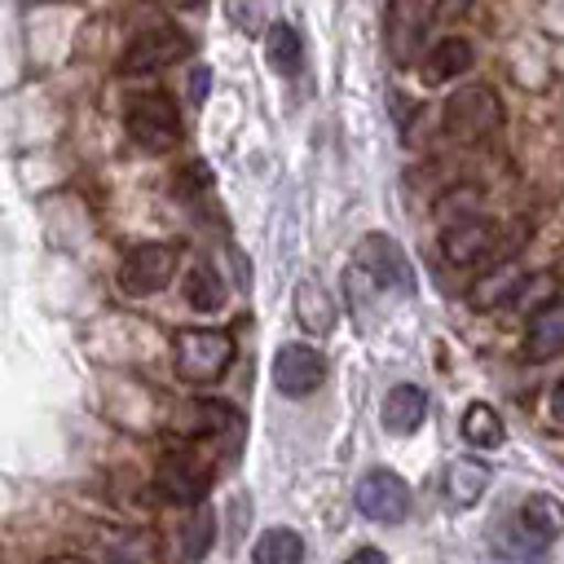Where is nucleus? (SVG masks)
Listing matches in <instances>:
<instances>
[{
	"label": "nucleus",
	"mask_w": 564,
	"mask_h": 564,
	"mask_svg": "<svg viewBox=\"0 0 564 564\" xmlns=\"http://www.w3.org/2000/svg\"><path fill=\"white\" fill-rule=\"evenodd\" d=\"M234 361V330L225 326H185L172 335V370L181 383H216Z\"/></svg>",
	"instance_id": "f257e3e1"
},
{
	"label": "nucleus",
	"mask_w": 564,
	"mask_h": 564,
	"mask_svg": "<svg viewBox=\"0 0 564 564\" xmlns=\"http://www.w3.org/2000/svg\"><path fill=\"white\" fill-rule=\"evenodd\" d=\"M123 128H128V141L145 154H167L176 141H181V115H176V101L159 88H145V93H132L123 101Z\"/></svg>",
	"instance_id": "f03ea898"
},
{
	"label": "nucleus",
	"mask_w": 564,
	"mask_h": 564,
	"mask_svg": "<svg viewBox=\"0 0 564 564\" xmlns=\"http://www.w3.org/2000/svg\"><path fill=\"white\" fill-rule=\"evenodd\" d=\"M445 137L458 141V145H476L485 137L498 132L502 123V101L489 84H463L458 93H449L445 101Z\"/></svg>",
	"instance_id": "7ed1b4c3"
},
{
	"label": "nucleus",
	"mask_w": 564,
	"mask_h": 564,
	"mask_svg": "<svg viewBox=\"0 0 564 564\" xmlns=\"http://www.w3.org/2000/svg\"><path fill=\"white\" fill-rule=\"evenodd\" d=\"M212 480H216V463L203 458L198 449L181 445V449H167L154 467V489L176 502V507H198L207 494H212Z\"/></svg>",
	"instance_id": "20e7f679"
},
{
	"label": "nucleus",
	"mask_w": 564,
	"mask_h": 564,
	"mask_svg": "<svg viewBox=\"0 0 564 564\" xmlns=\"http://www.w3.org/2000/svg\"><path fill=\"white\" fill-rule=\"evenodd\" d=\"M432 9H436L432 0H388L383 44H388V57L397 66H414L423 57V40H427V26L436 18Z\"/></svg>",
	"instance_id": "39448f33"
},
{
	"label": "nucleus",
	"mask_w": 564,
	"mask_h": 564,
	"mask_svg": "<svg viewBox=\"0 0 564 564\" xmlns=\"http://www.w3.org/2000/svg\"><path fill=\"white\" fill-rule=\"evenodd\" d=\"M352 269L361 278H370L375 286H383V291H401V295L414 291V269H410L401 242L388 238V234H366L352 251Z\"/></svg>",
	"instance_id": "423d86ee"
},
{
	"label": "nucleus",
	"mask_w": 564,
	"mask_h": 564,
	"mask_svg": "<svg viewBox=\"0 0 564 564\" xmlns=\"http://www.w3.org/2000/svg\"><path fill=\"white\" fill-rule=\"evenodd\" d=\"M176 273V247L167 242H137L119 260V291L123 295H159Z\"/></svg>",
	"instance_id": "0eeeda50"
},
{
	"label": "nucleus",
	"mask_w": 564,
	"mask_h": 564,
	"mask_svg": "<svg viewBox=\"0 0 564 564\" xmlns=\"http://www.w3.org/2000/svg\"><path fill=\"white\" fill-rule=\"evenodd\" d=\"M352 502H357L361 516H370V520H379V524H401V520L410 516V485H405L397 471L375 467V471H366V476L357 480Z\"/></svg>",
	"instance_id": "6e6552de"
},
{
	"label": "nucleus",
	"mask_w": 564,
	"mask_h": 564,
	"mask_svg": "<svg viewBox=\"0 0 564 564\" xmlns=\"http://www.w3.org/2000/svg\"><path fill=\"white\" fill-rule=\"evenodd\" d=\"M189 48H194V44H189V35H185L181 26H150V31H141V35L128 44L119 70H123V75H150V70L172 66V62L185 57Z\"/></svg>",
	"instance_id": "1a4fd4ad"
},
{
	"label": "nucleus",
	"mask_w": 564,
	"mask_h": 564,
	"mask_svg": "<svg viewBox=\"0 0 564 564\" xmlns=\"http://www.w3.org/2000/svg\"><path fill=\"white\" fill-rule=\"evenodd\" d=\"M326 379V357L313 348V344H282L273 352V388L282 397H308L317 392Z\"/></svg>",
	"instance_id": "9d476101"
},
{
	"label": "nucleus",
	"mask_w": 564,
	"mask_h": 564,
	"mask_svg": "<svg viewBox=\"0 0 564 564\" xmlns=\"http://www.w3.org/2000/svg\"><path fill=\"white\" fill-rule=\"evenodd\" d=\"M494 242H498V229L489 220H480V216H458L441 234V251H445L449 264H476V260H485L494 251Z\"/></svg>",
	"instance_id": "9b49d317"
},
{
	"label": "nucleus",
	"mask_w": 564,
	"mask_h": 564,
	"mask_svg": "<svg viewBox=\"0 0 564 564\" xmlns=\"http://www.w3.org/2000/svg\"><path fill=\"white\" fill-rule=\"evenodd\" d=\"M560 352H564V295L546 300L529 317V330H524V357L529 361H551Z\"/></svg>",
	"instance_id": "f8f14e48"
},
{
	"label": "nucleus",
	"mask_w": 564,
	"mask_h": 564,
	"mask_svg": "<svg viewBox=\"0 0 564 564\" xmlns=\"http://www.w3.org/2000/svg\"><path fill=\"white\" fill-rule=\"evenodd\" d=\"M471 62H476L471 44L458 40V35H449V40L432 44V48L419 57V75H423V84L436 88V84H449V79H458L463 70H471Z\"/></svg>",
	"instance_id": "ddd939ff"
},
{
	"label": "nucleus",
	"mask_w": 564,
	"mask_h": 564,
	"mask_svg": "<svg viewBox=\"0 0 564 564\" xmlns=\"http://www.w3.org/2000/svg\"><path fill=\"white\" fill-rule=\"evenodd\" d=\"M427 414V392L419 383H397L383 397V427L397 436H410Z\"/></svg>",
	"instance_id": "4468645a"
},
{
	"label": "nucleus",
	"mask_w": 564,
	"mask_h": 564,
	"mask_svg": "<svg viewBox=\"0 0 564 564\" xmlns=\"http://www.w3.org/2000/svg\"><path fill=\"white\" fill-rule=\"evenodd\" d=\"M516 520H520L542 546H551V542L564 533V502L551 498V494H529V498L516 507Z\"/></svg>",
	"instance_id": "2eb2a0df"
},
{
	"label": "nucleus",
	"mask_w": 564,
	"mask_h": 564,
	"mask_svg": "<svg viewBox=\"0 0 564 564\" xmlns=\"http://www.w3.org/2000/svg\"><path fill=\"white\" fill-rule=\"evenodd\" d=\"M489 480H494L489 463H480V458H454L449 471H445V494H449L454 507H476L480 494L489 489Z\"/></svg>",
	"instance_id": "dca6fc26"
},
{
	"label": "nucleus",
	"mask_w": 564,
	"mask_h": 564,
	"mask_svg": "<svg viewBox=\"0 0 564 564\" xmlns=\"http://www.w3.org/2000/svg\"><path fill=\"white\" fill-rule=\"evenodd\" d=\"M295 322L308 330V335H330L335 330V300L322 291V282L304 278L295 286Z\"/></svg>",
	"instance_id": "f3484780"
},
{
	"label": "nucleus",
	"mask_w": 564,
	"mask_h": 564,
	"mask_svg": "<svg viewBox=\"0 0 564 564\" xmlns=\"http://www.w3.org/2000/svg\"><path fill=\"white\" fill-rule=\"evenodd\" d=\"M106 564H163V546L150 529H123L106 542Z\"/></svg>",
	"instance_id": "a211bd4d"
},
{
	"label": "nucleus",
	"mask_w": 564,
	"mask_h": 564,
	"mask_svg": "<svg viewBox=\"0 0 564 564\" xmlns=\"http://www.w3.org/2000/svg\"><path fill=\"white\" fill-rule=\"evenodd\" d=\"M251 564H304V538L286 524L264 529L251 546Z\"/></svg>",
	"instance_id": "6ab92c4d"
},
{
	"label": "nucleus",
	"mask_w": 564,
	"mask_h": 564,
	"mask_svg": "<svg viewBox=\"0 0 564 564\" xmlns=\"http://www.w3.org/2000/svg\"><path fill=\"white\" fill-rule=\"evenodd\" d=\"M264 53H269V66L278 70V75H300V66H304V44H300V31L295 26H286V22H273L269 26V35H264Z\"/></svg>",
	"instance_id": "aec40b11"
},
{
	"label": "nucleus",
	"mask_w": 564,
	"mask_h": 564,
	"mask_svg": "<svg viewBox=\"0 0 564 564\" xmlns=\"http://www.w3.org/2000/svg\"><path fill=\"white\" fill-rule=\"evenodd\" d=\"M502 419H498V410L494 405H485V401H471L467 410H463V441L467 445H476V449H494V445H502Z\"/></svg>",
	"instance_id": "412c9836"
},
{
	"label": "nucleus",
	"mask_w": 564,
	"mask_h": 564,
	"mask_svg": "<svg viewBox=\"0 0 564 564\" xmlns=\"http://www.w3.org/2000/svg\"><path fill=\"white\" fill-rule=\"evenodd\" d=\"M520 286H524V273H520L516 264H502V269H494L489 278H480L467 300H471L476 308H498V304H507Z\"/></svg>",
	"instance_id": "4be33fe9"
},
{
	"label": "nucleus",
	"mask_w": 564,
	"mask_h": 564,
	"mask_svg": "<svg viewBox=\"0 0 564 564\" xmlns=\"http://www.w3.org/2000/svg\"><path fill=\"white\" fill-rule=\"evenodd\" d=\"M185 300H189V308H198V313H216V308L225 304V282H220V273H216L212 264H194V269L185 273Z\"/></svg>",
	"instance_id": "5701e85b"
},
{
	"label": "nucleus",
	"mask_w": 564,
	"mask_h": 564,
	"mask_svg": "<svg viewBox=\"0 0 564 564\" xmlns=\"http://www.w3.org/2000/svg\"><path fill=\"white\" fill-rule=\"evenodd\" d=\"M212 538H216V516H212V507L198 502L194 516H189V524H185V533H181V555H185L189 564H198V560L207 555Z\"/></svg>",
	"instance_id": "b1692460"
},
{
	"label": "nucleus",
	"mask_w": 564,
	"mask_h": 564,
	"mask_svg": "<svg viewBox=\"0 0 564 564\" xmlns=\"http://www.w3.org/2000/svg\"><path fill=\"white\" fill-rule=\"evenodd\" d=\"M225 9H229V22L247 35L264 26V0H225Z\"/></svg>",
	"instance_id": "393cba45"
},
{
	"label": "nucleus",
	"mask_w": 564,
	"mask_h": 564,
	"mask_svg": "<svg viewBox=\"0 0 564 564\" xmlns=\"http://www.w3.org/2000/svg\"><path fill=\"white\" fill-rule=\"evenodd\" d=\"M207 84H212V70H207V66H198V70L189 75V97H194V101H203V97H207Z\"/></svg>",
	"instance_id": "a878e982"
},
{
	"label": "nucleus",
	"mask_w": 564,
	"mask_h": 564,
	"mask_svg": "<svg viewBox=\"0 0 564 564\" xmlns=\"http://www.w3.org/2000/svg\"><path fill=\"white\" fill-rule=\"evenodd\" d=\"M344 564H388V555H383V551H375V546H361V551H352Z\"/></svg>",
	"instance_id": "bb28decb"
},
{
	"label": "nucleus",
	"mask_w": 564,
	"mask_h": 564,
	"mask_svg": "<svg viewBox=\"0 0 564 564\" xmlns=\"http://www.w3.org/2000/svg\"><path fill=\"white\" fill-rule=\"evenodd\" d=\"M551 410H555V419L564 423V379L555 383V392H551Z\"/></svg>",
	"instance_id": "cd10ccee"
},
{
	"label": "nucleus",
	"mask_w": 564,
	"mask_h": 564,
	"mask_svg": "<svg viewBox=\"0 0 564 564\" xmlns=\"http://www.w3.org/2000/svg\"><path fill=\"white\" fill-rule=\"evenodd\" d=\"M154 4H163V9H198L203 0H154Z\"/></svg>",
	"instance_id": "c85d7f7f"
},
{
	"label": "nucleus",
	"mask_w": 564,
	"mask_h": 564,
	"mask_svg": "<svg viewBox=\"0 0 564 564\" xmlns=\"http://www.w3.org/2000/svg\"><path fill=\"white\" fill-rule=\"evenodd\" d=\"M441 4V13H458V9H467L471 0H436Z\"/></svg>",
	"instance_id": "c756f323"
},
{
	"label": "nucleus",
	"mask_w": 564,
	"mask_h": 564,
	"mask_svg": "<svg viewBox=\"0 0 564 564\" xmlns=\"http://www.w3.org/2000/svg\"><path fill=\"white\" fill-rule=\"evenodd\" d=\"M44 564H88V560H79V555H53V560H44Z\"/></svg>",
	"instance_id": "7c9ffc66"
},
{
	"label": "nucleus",
	"mask_w": 564,
	"mask_h": 564,
	"mask_svg": "<svg viewBox=\"0 0 564 564\" xmlns=\"http://www.w3.org/2000/svg\"><path fill=\"white\" fill-rule=\"evenodd\" d=\"M560 278H564V260H560Z\"/></svg>",
	"instance_id": "2f4dec72"
}]
</instances>
